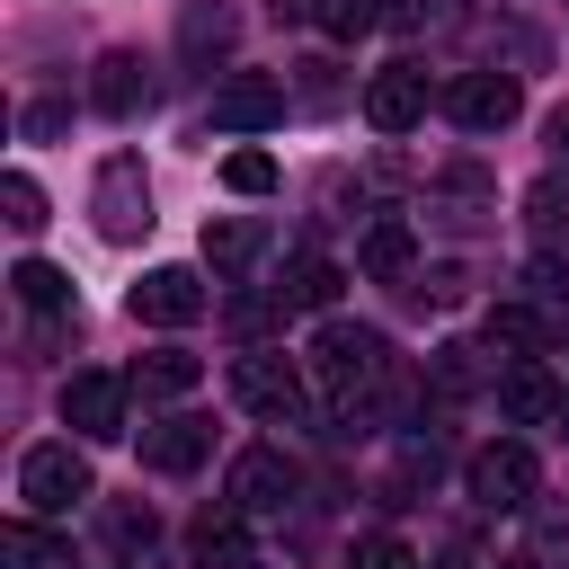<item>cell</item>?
Returning <instances> with one entry per match:
<instances>
[{
    "instance_id": "6da1fadb",
    "label": "cell",
    "mask_w": 569,
    "mask_h": 569,
    "mask_svg": "<svg viewBox=\"0 0 569 569\" xmlns=\"http://www.w3.org/2000/svg\"><path fill=\"white\" fill-rule=\"evenodd\" d=\"M311 365H320V391L338 409V427H365L391 391V338L382 329H356V320H329L311 338Z\"/></svg>"
},
{
    "instance_id": "7a4b0ae2",
    "label": "cell",
    "mask_w": 569,
    "mask_h": 569,
    "mask_svg": "<svg viewBox=\"0 0 569 569\" xmlns=\"http://www.w3.org/2000/svg\"><path fill=\"white\" fill-rule=\"evenodd\" d=\"M533 489H542V462H533V445H516V436H498V445H480V453L462 462V498L489 507V516L533 507Z\"/></svg>"
},
{
    "instance_id": "3957f363",
    "label": "cell",
    "mask_w": 569,
    "mask_h": 569,
    "mask_svg": "<svg viewBox=\"0 0 569 569\" xmlns=\"http://www.w3.org/2000/svg\"><path fill=\"white\" fill-rule=\"evenodd\" d=\"M89 213H98V240H116V249L151 231V178H142L133 151L98 160V178H89Z\"/></svg>"
},
{
    "instance_id": "277c9868",
    "label": "cell",
    "mask_w": 569,
    "mask_h": 569,
    "mask_svg": "<svg viewBox=\"0 0 569 569\" xmlns=\"http://www.w3.org/2000/svg\"><path fill=\"white\" fill-rule=\"evenodd\" d=\"M231 400L249 418H267V427H293L302 418V373L276 347H249V356H231Z\"/></svg>"
},
{
    "instance_id": "5b68a950",
    "label": "cell",
    "mask_w": 569,
    "mask_h": 569,
    "mask_svg": "<svg viewBox=\"0 0 569 569\" xmlns=\"http://www.w3.org/2000/svg\"><path fill=\"white\" fill-rule=\"evenodd\" d=\"M18 498H27V516H71L80 498H98V480H89V462H80L71 445H27Z\"/></svg>"
},
{
    "instance_id": "8992f818",
    "label": "cell",
    "mask_w": 569,
    "mask_h": 569,
    "mask_svg": "<svg viewBox=\"0 0 569 569\" xmlns=\"http://www.w3.org/2000/svg\"><path fill=\"white\" fill-rule=\"evenodd\" d=\"M445 116L462 133H507L525 116V89H516V71H453L445 80Z\"/></svg>"
},
{
    "instance_id": "52a82bcc",
    "label": "cell",
    "mask_w": 569,
    "mask_h": 569,
    "mask_svg": "<svg viewBox=\"0 0 569 569\" xmlns=\"http://www.w3.org/2000/svg\"><path fill=\"white\" fill-rule=\"evenodd\" d=\"M124 400H133V382H116V373H71V382H62V427H71L80 445H116V436H124Z\"/></svg>"
},
{
    "instance_id": "ba28073f",
    "label": "cell",
    "mask_w": 569,
    "mask_h": 569,
    "mask_svg": "<svg viewBox=\"0 0 569 569\" xmlns=\"http://www.w3.org/2000/svg\"><path fill=\"white\" fill-rule=\"evenodd\" d=\"M240 516H284L293 498H302V471L276 453V445H249L240 462H231V489H222Z\"/></svg>"
},
{
    "instance_id": "9c48e42d",
    "label": "cell",
    "mask_w": 569,
    "mask_h": 569,
    "mask_svg": "<svg viewBox=\"0 0 569 569\" xmlns=\"http://www.w3.org/2000/svg\"><path fill=\"white\" fill-rule=\"evenodd\" d=\"M204 302H213V293H204L196 267H151V276L124 293V311L151 320V329H187V320H204Z\"/></svg>"
},
{
    "instance_id": "30bf717a",
    "label": "cell",
    "mask_w": 569,
    "mask_h": 569,
    "mask_svg": "<svg viewBox=\"0 0 569 569\" xmlns=\"http://www.w3.org/2000/svg\"><path fill=\"white\" fill-rule=\"evenodd\" d=\"M213 124H222V133H267V124H284V80L231 71V80L213 89Z\"/></svg>"
},
{
    "instance_id": "8fae6325",
    "label": "cell",
    "mask_w": 569,
    "mask_h": 569,
    "mask_svg": "<svg viewBox=\"0 0 569 569\" xmlns=\"http://www.w3.org/2000/svg\"><path fill=\"white\" fill-rule=\"evenodd\" d=\"M89 98H98V116H116V124H133L151 98H160V80H151V62L142 53H98V80H89Z\"/></svg>"
},
{
    "instance_id": "7c38bea8",
    "label": "cell",
    "mask_w": 569,
    "mask_h": 569,
    "mask_svg": "<svg viewBox=\"0 0 569 569\" xmlns=\"http://www.w3.org/2000/svg\"><path fill=\"white\" fill-rule=\"evenodd\" d=\"M418 116H427V71L418 62H391V71L365 80V124L373 133H409Z\"/></svg>"
},
{
    "instance_id": "4fadbf2b",
    "label": "cell",
    "mask_w": 569,
    "mask_h": 569,
    "mask_svg": "<svg viewBox=\"0 0 569 569\" xmlns=\"http://www.w3.org/2000/svg\"><path fill=\"white\" fill-rule=\"evenodd\" d=\"M187 560L196 569H258V551H249V516L222 498V507H204L196 525H187Z\"/></svg>"
},
{
    "instance_id": "5bb4252c",
    "label": "cell",
    "mask_w": 569,
    "mask_h": 569,
    "mask_svg": "<svg viewBox=\"0 0 569 569\" xmlns=\"http://www.w3.org/2000/svg\"><path fill=\"white\" fill-rule=\"evenodd\" d=\"M498 418H516V427H542V418H560V382H551L533 356H516V365L498 373Z\"/></svg>"
},
{
    "instance_id": "9a60e30c",
    "label": "cell",
    "mask_w": 569,
    "mask_h": 569,
    "mask_svg": "<svg viewBox=\"0 0 569 569\" xmlns=\"http://www.w3.org/2000/svg\"><path fill=\"white\" fill-rule=\"evenodd\" d=\"M213 453V427L204 418H160V427H142V462L151 471H196Z\"/></svg>"
},
{
    "instance_id": "2e32d148",
    "label": "cell",
    "mask_w": 569,
    "mask_h": 569,
    "mask_svg": "<svg viewBox=\"0 0 569 569\" xmlns=\"http://www.w3.org/2000/svg\"><path fill=\"white\" fill-rule=\"evenodd\" d=\"M338 284H347V276H338L320 249H293V258H284V284H276V302H284V311H329V302H338Z\"/></svg>"
},
{
    "instance_id": "e0dca14e",
    "label": "cell",
    "mask_w": 569,
    "mask_h": 569,
    "mask_svg": "<svg viewBox=\"0 0 569 569\" xmlns=\"http://www.w3.org/2000/svg\"><path fill=\"white\" fill-rule=\"evenodd\" d=\"M231 44H240V18H231L222 0H196V9L178 18V53H187V62H222Z\"/></svg>"
},
{
    "instance_id": "ac0fdd59",
    "label": "cell",
    "mask_w": 569,
    "mask_h": 569,
    "mask_svg": "<svg viewBox=\"0 0 569 569\" xmlns=\"http://www.w3.org/2000/svg\"><path fill=\"white\" fill-rule=\"evenodd\" d=\"M356 267H365V276H382V284H391V276H409V267H418V231H409L400 213H382V222L356 240Z\"/></svg>"
},
{
    "instance_id": "d6986e66",
    "label": "cell",
    "mask_w": 569,
    "mask_h": 569,
    "mask_svg": "<svg viewBox=\"0 0 569 569\" xmlns=\"http://www.w3.org/2000/svg\"><path fill=\"white\" fill-rule=\"evenodd\" d=\"M258 249H267V222H249V213H222V222H204V267H213V276H240Z\"/></svg>"
},
{
    "instance_id": "ffe728a7",
    "label": "cell",
    "mask_w": 569,
    "mask_h": 569,
    "mask_svg": "<svg viewBox=\"0 0 569 569\" xmlns=\"http://www.w3.org/2000/svg\"><path fill=\"white\" fill-rule=\"evenodd\" d=\"M124 382H133L142 400H178V391H196V382H204V365H196L187 347H151V356H142Z\"/></svg>"
},
{
    "instance_id": "44dd1931",
    "label": "cell",
    "mask_w": 569,
    "mask_h": 569,
    "mask_svg": "<svg viewBox=\"0 0 569 569\" xmlns=\"http://www.w3.org/2000/svg\"><path fill=\"white\" fill-rule=\"evenodd\" d=\"M0 560H9V569H71V542L44 533L36 516H18V525H0Z\"/></svg>"
},
{
    "instance_id": "7402d4cb",
    "label": "cell",
    "mask_w": 569,
    "mask_h": 569,
    "mask_svg": "<svg viewBox=\"0 0 569 569\" xmlns=\"http://www.w3.org/2000/svg\"><path fill=\"white\" fill-rule=\"evenodd\" d=\"M480 356H489V347H462V338H453V347H436V365H427V382H436L445 400H462V391H480V382L498 391V365H480Z\"/></svg>"
},
{
    "instance_id": "603a6c76",
    "label": "cell",
    "mask_w": 569,
    "mask_h": 569,
    "mask_svg": "<svg viewBox=\"0 0 569 569\" xmlns=\"http://www.w3.org/2000/svg\"><path fill=\"white\" fill-rule=\"evenodd\" d=\"M9 293H18L27 311H62V302H71V276L44 267V258H18V267H9Z\"/></svg>"
},
{
    "instance_id": "cb8c5ba5",
    "label": "cell",
    "mask_w": 569,
    "mask_h": 569,
    "mask_svg": "<svg viewBox=\"0 0 569 569\" xmlns=\"http://www.w3.org/2000/svg\"><path fill=\"white\" fill-rule=\"evenodd\" d=\"M533 569H569V498H533Z\"/></svg>"
},
{
    "instance_id": "d4e9b609",
    "label": "cell",
    "mask_w": 569,
    "mask_h": 569,
    "mask_svg": "<svg viewBox=\"0 0 569 569\" xmlns=\"http://www.w3.org/2000/svg\"><path fill=\"white\" fill-rule=\"evenodd\" d=\"M525 222H533V240H569V178H533L525 187Z\"/></svg>"
},
{
    "instance_id": "484cf974",
    "label": "cell",
    "mask_w": 569,
    "mask_h": 569,
    "mask_svg": "<svg viewBox=\"0 0 569 569\" xmlns=\"http://www.w3.org/2000/svg\"><path fill=\"white\" fill-rule=\"evenodd\" d=\"M311 18H320V36H338V44H356V36H373L391 9L382 0H311Z\"/></svg>"
},
{
    "instance_id": "4316f807",
    "label": "cell",
    "mask_w": 569,
    "mask_h": 569,
    "mask_svg": "<svg viewBox=\"0 0 569 569\" xmlns=\"http://www.w3.org/2000/svg\"><path fill=\"white\" fill-rule=\"evenodd\" d=\"M0 222H9V231H44V187H36L27 169L0 178Z\"/></svg>"
},
{
    "instance_id": "83f0119b",
    "label": "cell",
    "mask_w": 569,
    "mask_h": 569,
    "mask_svg": "<svg viewBox=\"0 0 569 569\" xmlns=\"http://www.w3.org/2000/svg\"><path fill=\"white\" fill-rule=\"evenodd\" d=\"M222 187H231V196H267V187H276V160H267V151H231V160H222Z\"/></svg>"
},
{
    "instance_id": "f1b7e54d",
    "label": "cell",
    "mask_w": 569,
    "mask_h": 569,
    "mask_svg": "<svg viewBox=\"0 0 569 569\" xmlns=\"http://www.w3.org/2000/svg\"><path fill=\"white\" fill-rule=\"evenodd\" d=\"M347 569H418V551H409L400 533H365V542L347 551Z\"/></svg>"
},
{
    "instance_id": "f546056e",
    "label": "cell",
    "mask_w": 569,
    "mask_h": 569,
    "mask_svg": "<svg viewBox=\"0 0 569 569\" xmlns=\"http://www.w3.org/2000/svg\"><path fill=\"white\" fill-rule=\"evenodd\" d=\"M222 311H231V329H240V338H258L267 320H284V302H276V293H231Z\"/></svg>"
},
{
    "instance_id": "4dcf8cb0",
    "label": "cell",
    "mask_w": 569,
    "mask_h": 569,
    "mask_svg": "<svg viewBox=\"0 0 569 569\" xmlns=\"http://www.w3.org/2000/svg\"><path fill=\"white\" fill-rule=\"evenodd\" d=\"M107 533H116L124 551H151V533H160V525H151V507H107Z\"/></svg>"
},
{
    "instance_id": "1f68e13d",
    "label": "cell",
    "mask_w": 569,
    "mask_h": 569,
    "mask_svg": "<svg viewBox=\"0 0 569 569\" xmlns=\"http://www.w3.org/2000/svg\"><path fill=\"white\" fill-rule=\"evenodd\" d=\"M542 133H551V151L569 160V107H551V124H542Z\"/></svg>"
},
{
    "instance_id": "d6a6232c",
    "label": "cell",
    "mask_w": 569,
    "mask_h": 569,
    "mask_svg": "<svg viewBox=\"0 0 569 569\" xmlns=\"http://www.w3.org/2000/svg\"><path fill=\"white\" fill-rule=\"evenodd\" d=\"M427 9H436V0H391V18H400V27H418Z\"/></svg>"
},
{
    "instance_id": "836d02e7",
    "label": "cell",
    "mask_w": 569,
    "mask_h": 569,
    "mask_svg": "<svg viewBox=\"0 0 569 569\" xmlns=\"http://www.w3.org/2000/svg\"><path fill=\"white\" fill-rule=\"evenodd\" d=\"M551 427H560V436H569V373H560V418H551Z\"/></svg>"
}]
</instances>
